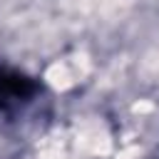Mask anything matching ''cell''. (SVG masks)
<instances>
[{
  "label": "cell",
  "instance_id": "6da1fadb",
  "mask_svg": "<svg viewBox=\"0 0 159 159\" xmlns=\"http://www.w3.org/2000/svg\"><path fill=\"white\" fill-rule=\"evenodd\" d=\"M30 92H32V84L25 77L0 72V107H5L10 102H17L20 97H27Z\"/></svg>",
  "mask_w": 159,
  "mask_h": 159
}]
</instances>
